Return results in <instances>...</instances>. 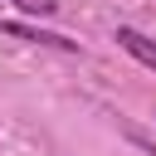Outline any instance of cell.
<instances>
[{"mask_svg":"<svg viewBox=\"0 0 156 156\" xmlns=\"http://www.w3.org/2000/svg\"><path fill=\"white\" fill-rule=\"evenodd\" d=\"M117 44L136 58V63H146L151 73H156V39H146L141 29H132V24H117Z\"/></svg>","mask_w":156,"mask_h":156,"instance_id":"1","label":"cell"},{"mask_svg":"<svg viewBox=\"0 0 156 156\" xmlns=\"http://www.w3.org/2000/svg\"><path fill=\"white\" fill-rule=\"evenodd\" d=\"M20 10H29V15H54L58 10V0H15Z\"/></svg>","mask_w":156,"mask_h":156,"instance_id":"3","label":"cell"},{"mask_svg":"<svg viewBox=\"0 0 156 156\" xmlns=\"http://www.w3.org/2000/svg\"><path fill=\"white\" fill-rule=\"evenodd\" d=\"M0 34H15L24 44H54V49H78L73 39H58V34H44V29H29V24H15V20H0Z\"/></svg>","mask_w":156,"mask_h":156,"instance_id":"2","label":"cell"}]
</instances>
